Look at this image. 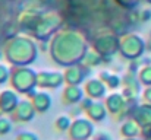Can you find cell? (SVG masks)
I'll list each match as a JSON object with an SVG mask.
<instances>
[{
  "label": "cell",
  "mask_w": 151,
  "mask_h": 140,
  "mask_svg": "<svg viewBox=\"0 0 151 140\" xmlns=\"http://www.w3.org/2000/svg\"><path fill=\"white\" fill-rule=\"evenodd\" d=\"M109 111L106 108V104L101 101H94L91 104V107L85 111V115L93 121V123H101L103 120H106Z\"/></svg>",
  "instance_id": "obj_17"
},
{
  "label": "cell",
  "mask_w": 151,
  "mask_h": 140,
  "mask_svg": "<svg viewBox=\"0 0 151 140\" xmlns=\"http://www.w3.org/2000/svg\"><path fill=\"white\" fill-rule=\"evenodd\" d=\"M144 98H145V101L151 102V88H148V89L144 92Z\"/></svg>",
  "instance_id": "obj_31"
},
{
  "label": "cell",
  "mask_w": 151,
  "mask_h": 140,
  "mask_svg": "<svg viewBox=\"0 0 151 140\" xmlns=\"http://www.w3.org/2000/svg\"><path fill=\"white\" fill-rule=\"evenodd\" d=\"M84 111H82V108L79 107V104H76V105H72V108H70V117H73V118H76V117H81V114H82Z\"/></svg>",
  "instance_id": "obj_28"
},
{
  "label": "cell",
  "mask_w": 151,
  "mask_h": 140,
  "mask_svg": "<svg viewBox=\"0 0 151 140\" xmlns=\"http://www.w3.org/2000/svg\"><path fill=\"white\" fill-rule=\"evenodd\" d=\"M9 83L13 91L24 93L25 96L37 89V72L28 66H18L10 69Z\"/></svg>",
  "instance_id": "obj_3"
},
{
  "label": "cell",
  "mask_w": 151,
  "mask_h": 140,
  "mask_svg": "<svg viewBox=\"0 0 151 140\" xmlns=\"http://www.w3.org/2000/svg\"><path fill=\"white\" fill-rule=\"evenodd\" d=\"M93 102H94V99H91L90 96H84V98H82V101L79 102V107H81V108H82V111L85 112V111L91 107V104H93Z\"/></svg>",
  "instance_id": "obj_26"
},
{
  "label": "cell",
  "mask_w": 151,
  "mask_h": 140,
  "mask_svg": "<svg viewBox=\"0 0 151 140\" xmlns=\"http://www.w3.org/2000/svg\"><path fill=\"white\" fill-rule=\"evenodd\" d=\"M137 45H141V43L135 34H126V35L119 38V51L123 57H128L131 60L134 57H137L139 54V51L135 50Z\"/></svg>",
  "instance_id": "obj_13"
},
{
  "label": "cell",
  "mask_w": 151,
  "mask_h": 140,
  "mask_svg": "<svg viewBox=\"0 0 151 140\" xmlns=\"http://www.w3.org/2000/svg\"><path fill=\"white\" fill-rule=\"evenodd\" d=\"M3 55L6 61L13 67L29 66L38 55V44L29 37L15 35L4 44Z\"/></svg>",
  "instance_id": "obj_2"
},
{
  "label": "cell",
  "mask_w": 151,
  "mask_h": 140,
  "mask_svg": "<svg viewBox=\"0 0 151 140\" xmlns=\"http://www.w3.org/2000/svg\"><path fill=\"white\" fill-rule=\"evenodd\" d=\"M132 118L139 124V127H148L151 126V107L150 105H139L132 109L131 112Z\"/></svg>",
  "instance_id": "obj_18"
},
{
  "label": "cell",
  "mask_w": 151,
  "mask_h": 140,
  "mask_svg": "<svg viewBox=\"0 0 151 140\" xmlns=\"http://www.w3.org/2000/svg\"><path fill=\"white\" fill-rule=\"evenodd\" d=\"M116 3L120 4L122 7H132L137 3V0H116Z\"/></svg>",
  "instance_id": "obj_29"
},
{
  "label": "cell",
  "mask_w": 151,
  "mask_h": 140,
  "mask_svg": "<svg viewBox=\"0 0 151 140\" xmlns=\"http://www.w3.org/2000/svg\"><path fill=\"white\" fill-rule=\"evenodd\" d=\"M88 140H93V139H88Z\"/></svg>",
  "instance_id": "obj_35"
},
{
  "label": "cell",
  "mask_w": 151,
  "mask_h": 140,
  "mask_svg": "<svg viewBox=\"0 0 151 140\" xmlns=\"http://www.w3.org/2000/svg\"><path fill=\"white\" fill-rule=\"evenodd\" d=\"M62 23H63V19H62L60 13H57V12L43 13L37 26L31 32V35L34 38H37V41H49L56 32L60 31Z\"/></svg>",
  "instance_id": "obj_4"
},
{
  "label": "cell",
  "mask_w": 151,
  "mask_h": 140,
  "mask_svg": "<svg viewBox=\"0 0 151 140\" xmlns=\"http://www.w3.org/2000/svg\"><path fill=\"white\" fill-rule=\"evenodd\" d=\"M84 92L85 96H90L94 101H100L103 98H106L107 95V86L106 83L101 80L100 77L97 79H87L84 82Z\"/></svg>",
  "instance_id": "obj_12"
},
{
  "label": "cell",
  "mask_w": 151,
  "mask_h": 140,
  "mask_svg": "<svg viewBox=\"0 0 151 140\" xmlns=\"http://www.w3.org/2000/svg\"><path fill=\"white\" fill-rule=\"evenodd\" d=\"M35 115H37V111H35L31 99L25 98V99L19 101L15 111L10 114V118L16 123H29L35 118Z\"/></svg>",
  "instance_id": "obj_10"
},
{
  "label": "cell",
  "mask_w": 151,
  "mask_h": 140,
  "mask_svg": "<svg viewBox=\"0 0 151 140\" xmlns=\"http://www.w3.org/2000/svg\"><path fill=\"white\" fill-rule=\"evenodd\" d=\"M99 77L106 83L107 89H111V91L117 89V88L122 85V77H119L117 75H114V73H111V72H109V70L101 72L100 75H99Z\"/></svg>",
  "instance_id": "obj_20"
},
{
  "label": "cell",
  "mask_w": 151,
  "mask_h": 140,
  "mask_svg": "<svg viewBox=\"0 0 151 140\" xmlns=\"http://www.w3.org/2000/svg\"><path fill=\"white\" fill-rule=\"evenodd\" d=\"M123 140H138L137 137H129V139H123Z\"/></svg>",
  "instance_id": "obj_33"
},
{
  "label": "cell",
  "mask_w": 151,
  "mask_h": 140,
  "mask_svg": "<svg viewBox=\"0 0 151 140\" xmlns=\"http://www.w3.org/2000/svg\"><path fill=\"white\" fill-rule=\"evenodd\" d=\"M49 51L53 61L59 66L68 67L79 64L88 51L85 38L75 31H59L50 40Z\"/></svg>",
  "instance_id": "obj_1"
},
{
  "label": "cell",
  "mask_w": 151,
  "mask_h": 140,
  "mask_svg": "<svg viewBox=\"0 0 151 140\" xmlns=\"http://www.w3.org/2000/svg\"><path fill=\"white\" fill-rule=\"evenodd\" d=\"M150 16H151L150 10H144V13H142V15H141V19H142V21H145V19H148V18H150Z\"/></svg>",
  "instance_id": "obj_32"
},
{
  "label": "cell",
  "mask_w": 151,
  "mask_h": 140,
  "mask_svg": "<svg viewBox=\"0 0 151 140\" xmlns=\"http://www.w3.org/2000/svg\"><path fill=\"white\" fill-rule=\"evenodd\" d=\"M70 124H72V117L68 114H62L54 120V129L59 133H68Z\"/></svg>",
  "instance_id": "obj_22"
},
{
  "label": "cell",
  "mask_w": 151,
  "mask_h": 140,
  "mask_svg": "<svg viewBox=\"0 0 151 140\" xmlns=\"http://www.w3.org/2000/svg\"><path fill=\"white\" fill-rule=\"evenodd\" d=\"M28 99H31V102H32L37 114L47 112L51 108V104H53V99H51L50 93L47 92V91H44V89L43 91H35L34 95L31 98H28Z\"/></svg>",
  "instance_id": "obj_15"
},
{
  "label": "cell",
  "mask_w": 151,
  "mask_h": 140,
  "mask_svg": "<svg viewBox=\"0 0 151 140\" xmlns=\"http://www.w3.org/2000/svg\"><path fill=\"white\" fill-rule=\"evenodd\" d=\"M1 55H3V51H1V50H0V58H1Z\"/></svg>",
  "instance_id": "obj_34"
},
{
  "label": "cell",
  "mask_w": 151,
  "mask_h": 140,
  "mask_svg": "<svg viewBox=\"0 0 151 140\" xmlns=\"http://www.w3.org/2000/svg\"><path fill=\"white\" fill-rule=\"evenodd\" d=\"M19 93L13 89H3L0 92V112L4 114V115H10L16 105L19 104Z\"/></svg>",
  "instance_id": "obj_14"
},
{
  "label": "cell",
  "mask_w": 151,
  "mask_h": 140,
  "mask_svg": "<svg viewBox=\"0 0 151 140\" xmlns=\"http://www.w3.org/2000/svg\"><path fill=\"white\" fill-rule=\"evenodd\" d=\"M41 12L37 9H27L24 12H21V15L18 16V26L25 31V32H32L34 28L37 26L40 18H41Z\"/></svg>",
  "instance_id": "obj_11"
},
{
  "label": "cell",
  "mask_w": 151,
  "mask_h": 140,
  "mask_svg": "<svg viewBox=\"0 0 151 140\" xmlns=\"http://www.w3.org/2000/svg\"><path fill=\"white\" fill-rule=\"evenodd\" d=\"M81 63H82L85 67H88V69H94V67H99L100 64H103V57H101L97 51L88 50Z\"/></svg>",
  "instance_id": "obj_21"
},
{
  "label": "cell",
  "mask_w": 151,
  "mask_h": 140,
  "mask_svg": "<svg viewBox=\"0 0 151 140\" xmlns=\"http://www.w3.org/2000/svg\"><path fill=\"white\" fill-rule=\"evenodd\" d=\"M120 134L125 139L129 137H137L139 134V124L134 120V118H128L126 121H123L122 127H120Z\"/></svg>",
  "instance_id": "obj_19"
},
{
  "label": "cell",
  "mask_w": 151,
  "mask_h": 140,
  "mask_svg": "<svg viewBox=\"0 0 151 140\" xmlns=\"http://www.w3.org/2000/svg\"><path fill=\"white\" fill-rule=\"evenodd\" d=\"M104 104H106V108H107L109 114H111V115H117V117L119 115H129L128 114L129 102L126 101L123 93L111 92L109 95H106Z\"/></svg>",
  "instance_id": "obj_8"
},
{
  "label": "cell",
  "mask_w": 151,
  "mask_h": 140,
  "mask_svg": "<svg viewBox=\"0 0 151 140\" xmlns=\"http://www.w3.org/2000/svg\"><path fill=\"white\" fill-rule=\"evenodd\" d=\"M139 79H141V83L151 85V73H147L145 69H142V72H141V75H139Z\"/></svg>",
  "instance_id": "obj_27"
},
{
  "label": "cell",
  "mask_w": 151,
  "mask_h": 140,
  "mask_svg": "<svg viewBox=\"0 0 151 140\" xmlns=\"http://www.w3.org/2000/svg\"><path fill=\"white\" fill-rule=\"evenodd\" d=\"M94 124L87 115L85 117H76L72 120V124L68 130V136L70 140H88L96 133Z\"/></svg>",
  "instance_id": "obj_6"
},
{
  "label": "cell",
  "mask_w": 151,
  "mask_h": 140,
  "mask_svg": "<svg viewBox=\"0 0 151 140\" xmlns=\"http://www.w3.org/2000/svg\"><path fill=\"white\" fill-rule=\"evenodd\" d=\"M9 79H10V69L0 63V85L7 83Z\"/></svg>",
  "instance_id": "obj_24"
},
{
  "label": "cell",
  "mask_w": 151,
  "mask_h": 140,
  "mask_svg": "<svg viewBox=\"0 0 151 140\" xmlns=\"http://www.w3.org/2000/svg\"><path fill=\"white\" fill-rule=\"evenodd\" d=\"M13 129V120L6 115H0V136H6Z\"/></svg>",
  "instance_id": "obj_23"
},
{
  "label": "cell",
  "mask_w": 151,
  "mask_h": 140,
  "mask_svg": "<svg viewBox=\"0 0 151 140\" xmlns=\"http://www.w3.org/2000/svg\"><path fill=\"white\" fill-rule=\"evenodd\" d=\"M85 96L84 88L79 85H66L62 92V101L66 105H76Z\"/></svg>",
  "instance_id": "obj_16"
},
{
  "label": "cell",
  "mask_w": 151,
  "mask_h": 140,
  "mask_svg": "<svg viewBox=\"0 0 151 140\" xmlns=\"http://www.w3.org/2000/svg\"><path fill=\"white\" fill-rule=\"evenodd\" d=\"M16 140H40L38 134L32 133V131H28V130H24L21 133H18Z\"/></svg>",
  "instance_id": "obj_25"
},
{
  "label": "cell",
  "mask_w": 151,
  "mask_h": 140,
  "mask_svg": "<svg viewBox=\"0 0 151 140\" xmlns=\"http://www.w3.org/2000/svg\"><path fill=\"white\" fill-rule=\"evenodd\" d=\"M62 85H65L63 72H54V70H41L37 72V88L51 91L57 89Z\"/></svg>",
  "instance_id": "obj_7"
},
{
  "label": "cell",
  "mask_w": 151,
  "mask_h": 140,
  "mask_svg": "<svg viewBox=\"0 0 151 140\" xmlns=\"http://www.w3.org/2000/svg\"><path fill=\"white\" fill-rule=\"evenodd\" d=\"M93 140H111V136L107 133H94Z\"/></svg>",
  "instance_id": "obj_30"
},
{
  "label": "cell",
  "mask_w": 151,
  "mask_h": 140,
  "mask_svg": "<svg viewBox=\"0 0 151 140\" xmlns=\"http://www.w3.org/2000/svg\"><path fill=\"white\" fill-rule=\"evenodd\" d=\"M93 50L103 57V63H110L113 54L119 51V38L114 34L99 35L93 43Z\"/></svg>",
  "instance_id": "obj_5"
},
{
  "label": "cell",
  "mask_w": 151,
  "mask_h": 140,
  "mask_svg": "<svg viewBox=\"0 0 151 140\" xmlns=\"http://www.w3.org/2000/svg\"><path fill=\"white\" fill-rule=\"evenodd\" d=\"M90 69L85 67L82 63L79 64H72L65 67L63 70V77H65V85H82L87 80V76L90 75Z\"/></svg>",
  "instance_id": "obj_9"
}]
</instances>
